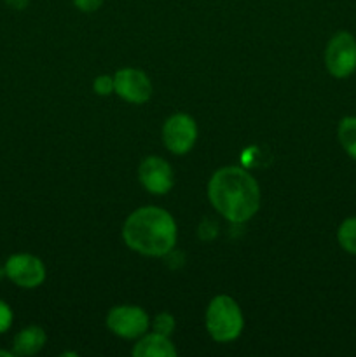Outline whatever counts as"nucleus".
Instances as JSON below:
<instances>
[{"mask_svg":"<svg viewBox=\"0 0 356 357\" xmlns=\"http://www.w3.org/2000/svg\"><path fill=\"white\" fill-rule=\"evenodd\" d=\"M0 356H3V357H10L13 354H10V352H6V351H0Z\"/></svg>","mask_w":356,"mask_h":357,"instance_id":"19","label":"nucleus"},{"mask_svg":"<svg viewBox=\"0 0 356 357\" xmlns=\"http://www.w3.org/2000/svg\"><path fill=\"white\" fill-rule=\"evenodd\" d=\"M206 328L216 342H232L243 331V314L234 298L215 296L206 310Z\"/></svg>","mask_w":356,"mask_h":357,"instance_id":"3","label":"nucleus"},{"mask_svg":"<svg viewBox=\"0 0 356 357\" xmlns=\"http://www.w3.org/2000/svg\"><path fill=\"white\" fill-rule=\"evenodd\" d=\"M94 91H96L100 96H108V94H112V91H115L114 77H108V75L98 77V79L94 80Z\"/></svg>","mask_w":356,"mask_h":357,"instance_id":"15","label":"nucleus"},{"mask_svg":"<svg viewBox=\"0 0 356 357\" xmlns=\"http://www.w3.org/2000/svg\"><path fill=\"white\" fill-rule=\"evenodd\" d=\"M13 324V310L6 302L0 300V335L6 333Z\"/></svg>","mask_w":356,"mask_h":357,"instance_id":"16","label":"nucleus"},{"mask_svg":"<svg viewBox=\"0 0 356 357\" xmlns=\"http://www.w3.org/2000/svg\"><path fill=\"white\" fill-rule=\"evenodd\" d=\"M126 244L147 257H164L177 243V223L161 208L147 206L128 216L122 227Z\"/></svg>","mask_w":356,"mask_h":357,"instance_id":"2","label":"nucleus"},{"mask_svg":"<svg viewBox=\"0 0 356 357\" xmlns=\"http://www.w3.org/2000/svg\"><path fill=\"white\" fill-rule=\"evenodd\" d=\"M339 142L351 159L356 160V117H344L337 129Z\"/></svg>","mask_w":356,"mask_h":357,"instance_id":"12","label":"nucleus"},{"mask_svg":"<svg viewBox=\"0 0 356 357\" xmlns=\"http://www.w3.org/2000/svg\"><path fill=\"white\" fill-rule=\"evenodd\" d=\"M195 138H198V128L194 119L185 114L171 115L163 128L164 145L177 155L187 153L194 146Z\"/></svg>","mask_w":356,"mask_h":357,"instance_id":"6","label":"nucleus"},{"mask_svg":"<svg viewBox=\"0 0 356 357\" xmlns=\"http://www.w3.org/2000/svg\"><path fill=\"white\" fill-rule=\"evenodd\" d=\"M107 326L117 337L136 338L149 328V316L140 307H114L107 316Z\"/></svg>","mask_w":356,"mask_h":357,"instance_id":"7","label":"nucleus"},{"mask_svg":"<svg viewBox=\"0 0 356 357\" xmlns=\"http://www.w3.org/2000/svg\"><path fill=\"white\" fill-rule=\"evenodd\" d=\"M103 2L105 0H73L77 9L84 10V13H94V10L100 9Z\"/></svg>","mask_w":356,"mask_h":357,"instance_id":"17","label":"nucleus"},{"mask_svg":"<svg viewBox=\"0 0 356 357\" xmlns=\"http://www.w3.org/2000/svg\"><path fill=\"white\" fill-rule=\"evenodd\" d=\"M6 2H7V6H10V7H13V9L23 10L24 7H27L28 3H30V0H6Z\"/></svg>","mask_w":356,"mask_h":357,"instance_id":"18","label":"nucleus"},{"mask_svg":"<svg viewBox=\"0 0 356 357\" xmlns=\"http://www.w3.org/2000/svg\"><path fill=\"white\" fill-rule=\"evenodd\" d=\"M45 333L38 326H28L14 338V352L17 356H34L44 347Z\"/></svg>","mask_w":356,"mask_h":357,"instance_id":"11","label":"nucleus"},{"mask_svg":"<svg viewBox=\"0 0 356 357\" xmlns=\"http://www.w3.org/2000/svg\"><path fill=\"white\" fill-rule=\"evenodd\" d=\"M3 271H6L7 278L14 284L20 286V288H37L45 279V267L40 261V258L28 253H20L9 257Z\"/></svg>","mask_w":356,"mask_h":357,"instance_id":"5","label":"nucleus"},{"mask_svg":"<svg viewBox=\"0 0 356 357\" xmlns=\"http://www.w3.org/2000/svg\"><path fill=\"white\" fill-rule=\"evenodd\" d=\"M325 65L335 79H346L356 70V38L349 31H339L325 51Z\"/></svg>","mask_w":356,"mask_h":357,"instance_id":"4","label":"nucleus"},{"mask_svg":"<svg viewBox=\"0 0 356 357\" xmlns=\"http://www.w3.org/2000/svg\"><path fill=\"white\" fill-rule=\"evenodd\" d=\"M140 181L150 194H168L173 187V169L161 157H147L138 169Z\"/></svg>","mask_w":356,"mask_h":357,"instance_id":"9","label":"nucleus"},{"mask_svg":"<svg viewBox=\"0 0 356 357\" xmlns=\"http://www.w3.org/2000/svg\"><path fill=\"white\" fill-rule=\"evenodd\" d=\"M339 244L348 253L356 255V216L346 218L337 230Z\"/></svg>","mask_w":356,"mask_h":357,"instance_id":"13","label":"nucleus"},{"mask_svg":"<svg viewBox=\"0 0 356 357\" xmlns=\"http://www.w3.org/2000/svg\"><path fill=\"white\" fill-rule=\"evenodd\" d=\"M135 357H175L177 349L171 344L170 338L161 333L147 335L133 347Z\"/></svg>","mask_w":356,"mask_h":357,"instance_id":"10","label":"nucleus"},{"mask_svg":"<svg viewBox=\"0 0 356 357\" xmlns=\"http://www.w3.org/2000/svg\"><path fill=\"white\" fill-rule=\"evenodd\" d=\"M154 330H156V333L164 335V337H170L175 330L173 316H170V314L166 312L156 316V319H154Z\"/></svg>","mask_w":356,"mask_h":357,"instance_id":"14","label":"nucleus"},{"mask_svg":"<svg viewBox=\"0 0 356 357\" xmlns=\"http://www.w3.org/2000/svg\"><path fill=\"white\" fill-rule=\"evenodd\" d=\"M114 86L115 93L129 103H145L152 94L149 77L135 68L119 70L114 75Z\"/></svg>","mask_w":356,"mask_h":357,"instance_id":"8","label":"nucleus"},{"mask_svg":"<svg viewBox=\"0 0 356 357\" xmlns=\"http://www.w3.org/2000/svg\"><path fill=\"white\" fill-rule=\"evenodd\" d=\"M208 197L213 208L229 222L243 223L260 208V188L243 167H222L212 176Z\"/></svg>","mask_w":356,"mask_h":357,"instance_id":"1","label":"nucleus"}]
</instances>
